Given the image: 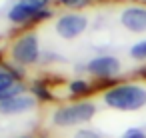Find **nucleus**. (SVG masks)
I'll list each match as a JSON object with an SVG mask.
<instances>
[{"mask_svg":"<svg viewBox=\"0 0 146 138\" xmlns=\"http://www.w3.org/2000/svg\"><path fill=\"white\" fill-rule=\"evenodd\" d=\"M104 102L116 110H138L146 104V88L138 84H120L104 94Z\"/></svg>","mask_w":146,"mask_h":138,"instance_id":"f257e3e1","label":"nucleus"},{"mask_svg":"<svg viewBox=\"0 0 146 138\" xmlns=\"http://www.w3.org/2000/svg\"><path fill=\"white\" fill-rule=\"evenodd\" d=\"M94 114H96V106L92 102H76V104L58 108L52 116V122L56 126H72V124L90 120Z\"/></svg>","mask_w":146,"mask_h":138,"instance_id":"f03ea898","label":"nucleus"},{"mask_svg":"<svg viewBox=\"0 0 146 138\" xmlns=\"http://www.w3.org/2000/svg\"><path fill=\"white\" fill-rule=\"evenodd\" d=\"M12 58L20 64H32L38 60V38L36 34H26L16 40L12 48Z\"/></svg>","mask_w":146,"mask_h":138,"instance_id":"7ed1b4c3","label":"nucleus"},{"mask_svg":"<svg viewBox=\"0 0 146 138\" xmlns=\"http://www.w3.org/2000/svg\"><path fill=\"white\" fill-rule=\"evenodd\" d=\"M86 24H88V20H86L84 16H80V14H64V16H60L58 22H56V32H58L62 38L70 40V38L80 36V34L84 32Z\"/></svg>","mask_w":146,"mask_h":138,"instance_id":"20e7f679","label":"nucleus"},{"mask_svg":"<svg viewBox=\"0 0 146 138\" xmlns=\"http://www.w3.org/2000/svg\"><path fill=\"white\" fill-rule=\"evenodd\" d=\"M120 22L130 32H146V8L130 6L120 14Z\"/></svg>","mask_w":146,"mask_h":138,"instance_id":"39448f33","label":"nucleus"},{"mask_svg":"<svg viewBox=\"0 0 146 138\" xmlns=\"http://www.w3.org/2000/svg\"><path fill=\"white\" fill-rule=\"evenodd\" d=\"M88 72L100 78H108L120 72V62L114 56H96L88 62Z\"/></svg>","mask_w":146,"mask_h":138,"instance_id":"423d86ee","label":"nucleus"},{"mask_svg":"<svg viewBox=\"0 0 146 138\" xmlns=\"http://www.w3.org/2000/svg\"><path fill=\"white\" fill-rule=\"evenodd\" d=\"M34 106V98L30 96H12V98H6V100H0V112L2 114H20V112H26Z\"/></svg>","mask_w":146,"mask_h":138,"instance_id":"0eeeda50","label":"nucleus"},{"mask_svg":"<svg viewBox=\"0 0 146 138\" xmlns=\"http://www.w3.org/2000/svg\"><path fill=\"white\" fill-rule=\"evenodd\" d=\"M38 12H40L38 8H34V6H30V4H26V2H20V4H16V6L10 8L8 18H10L12 22H26V20L34 18Z\"/></svg>","mask_w":146,"mask_h":138,"instance_id":"6e6552de","label":"nucleus"},{"mask_svg":"<svg viewBox=\"0 0 146 138\" xmlns=\"http://www.w3.org/2000/svg\"><path fill=\"white\" fill-rule=\"evenodd\" d=\"M14 84H16L14 74H10V72H0V98H2L4 92H8Z\"/></svg>","mask_w":146,"mask_h":138,"instance_id":"1a4fd4ad","label":"nucleus"},{"mask_svg":"<svg viewBox=\"0 0 146 138\" xmlns=\"http://www.w3.org/2000/svg\"><path fill=\"white\" fill-rule=\"evenodd\" d=\"M130 56H132L134 60H146V40L136 42V44L130 48Z\"/></svg>","mask_w":146,"mask_h":138,"instance_id":"9d476101","label":"nucleus"},{"mask_svg":"<svg viewBox=\"0 0 146 138\" xmlns=\"http://www.w3.org/2000/svg\"><path fill=\"white\" fill-rule=\"evenodd\" d=\"M88 82H84V80H76V82H70V92L72 94H84V92H88Z\"/></svg>","mask_w":146,"mask_h":138,"instance_id":"9b49d317","label":"nucleus"},{"mask_svg":"<svg viewBox=\"0 0 146 138\" xmlns=\"http://www.w3.org/2000/svg\"><path fill=\"white\" fill-rule=\"evenodd\" d=\"M58 2L68 6V8H84V6H88L92 2V0H58Z\"/></svg>","mask_w":146,"mask_h":138,"instance_id":"f8f14e48","label":"nucleus"},{"mask_svg":"<svg viewBox=\"0 0 146 138\" xmlns=\"http://www.w3.org/2000/svg\"><path fill=\"white\" fill-rule=\"evenodd\" d=\"M122 138H146V134H144L142 130H138V128H130V130L124 132Z\"/></svg>","mask_w":146,"mask_h":138,"instance_id":"ddd939ff","label":"nucleus"},{"mask_svg":"<svg viewBox=\"0 0 146 138\" xmlns=\"http://www.w3.org/2000/svg\"><path fill=\"white\" fill-rule=\"evenodd\" d=\"M74 138H100V136L94 130H80V132L74 134Z\"/></svg>","mask_w":146,"mask_h":138,"instance_id":"4468645a","label":"nucleus"},{"mask_svg":"<svg viewBox=\"0 0 146 138\" xmlns=\"http://www.w3.org/2000/svg\"><path fill=\"white\" fill-rule=\"evenodd\" d=\"M22 2L34 6V8H38V10H44V6L48 4V0H22Z\"/></svg>","mask_w":146,"mask_h":138,"instance_id":"2eb2a0df","label":"nucleus"},{"mask_svg":"<svg viewBox=\"0 0 146 138\" xmlns=\"http://www.w3.org/2000/svg\"><path fill=\"white\" fill-rule=\"evenodd\" d=\"M34 90H36V92H38L40 96H44V98H48V92H46V88L42 90V86H40V84H36V86H34Z\"/></svg>","mask_w":146,"mask_h":138,"instance_id":"dca6fc26","label":"nucleus"}]
</instances>
